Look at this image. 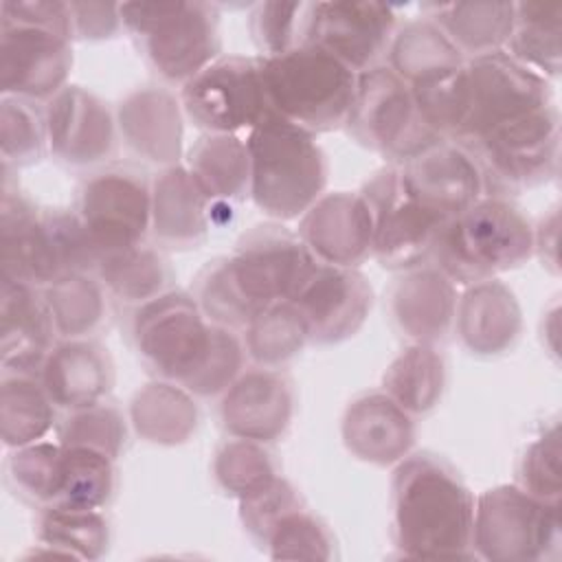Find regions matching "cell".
Here are the masks:
<instances>
[{
    "label": "cell",
    "instance_id": "6da1fadb",
    "mask_svg": "<svg viewBox=\"0 0 562 562\" xmlns=\"http://www.w3.org/2000/svg\"><path fill=\"white\" fill-rule=\"evenodd\" d=\"M391 531L397 551L422 560H470L474 496L437 454H406L391 481Z\"/></svg>",
    "mask_w": 562,
    "mask_h": 562
},
{
    "label": "cell",
    "instance_id": "7a4b0ae2",
    "mask_svg": "<svg viewBox=\"0 0 562 562\" xmlns=\"http://www.w3.org/2000/svg\"><path fill=\"white\" fill-rule=\"evenodd\" d=\"M244 138L252 204L270 220H299L327 187V158L314 134L272 112Z\"/></svg>",
    "mask_w": 562,
    "mask_h": 562
},
{
    "label": "cell",
    "instance_id": "3957f363",
    "mask_svg": "<svg viewBox=\"0 0 562 562\" xmlns=\"http://www.w3.org/2000/svg\"><path fill=\"white\" fill-rule=\"evenodd\" d=\"M533 255V226L505 198H481L448 220L430 259L454 285H474L522 266Z\"/></svg>",
    "mask_w": 562,
    "mask_h": 562
},
{
    "label": "cell",
    "instance_id": "277c9868",
    "mask_svg": "<svg viewBox=\"0 0 562 562\" xmlns=\"http://www.w3.org/2000/svg\"><path fill=\"white\" fill-rule=\"evenodd\" d=\"M261 79L270 110L283 121L323 134L347 125L358 75L318 46L303 44L261 57Z\"/></svg>",
    "mask_w": 562,
    "mask_h": 562
},
{
    "label": "cell",
    "instance_id": "5b68a950",
    "mask_svg": "<svg viewBox=\"0 0 562 562\" xmlns=\"http://www.w3.org/2000/svg\"><path fill=\"white\" fill-rule=\"evenodd\" d=\"M474 160L483 198H509L558 173L560 114L555 103L520 114L457 143Z\"/></svg>",
    "mask_w": 562,
    "mask_h": 562
},
{
    "label": "cell",
    "instance_id": "8992f818",
    "mask_svg": "<svg viewBox=\"0 0 562 562\" xmlns=\"http://www.w3.org/2000/svg\"><path fill=\"white\" fill-rule=\"evenodd\" d=\"M123 29L167 83L184 86L220 57L217 9L211 2H123Z\"/></svg>",
    "mask_w": 562,
    "mask_h": 562
},
{
    "label": "cell",
    "instance_id": "52a82bcc",
    "mask_svg": "<svg viewBox=\"0 0 562 562\" xmlns=\"http://www.w3.org/2000/svg\"><path fill=\"white\" fill-rule=\"evenodd\" d=\"M560 503L518 485H498L474 498L472 549L494 562H538L560 555Z\"/></svg>",
    "mask_w": 562,
    "mask_h": 562
},
{
    "label": "cell",
    "instance_id": "ba28073f",
    "mask_svg": "<svg viewBox=\"0 0 562 562\" xmlns=\"http://www.w3.org/2000/svg\"><path fill=\"white\" fill-rule=\"evenodd\" d=\"M349 134L364 147L402 165L443 138L419 116L408 83L389 66H373L358 75Z\"/></svg>",
    "mask_w": 562,
    "mask_h": 562
},
{
    "label": "cell",
    "instance_id": "9c48e42d",
    "mask_svg": "<svg viewBox=\"0 0 562 562\" xmlns=\"http://www.w3.org/2000/svg\"><path fill=\"white\" fill-rule=\"evenodd\" d=\"M215 325L206 321L195 299L167 290L138 305L132 316V338L140 358L162 378L187 386L204 364Z\"/></svg>",
    "mask_w": 562,
    "mask_h": 562
},
{
    "label": "cell",
    "instance_id": "30bf717a",
    "mask_svg": "<svg viewBox=\"0 0 562 562\" xmlns=\"http://www.w3.org/2000/svg\"><path fill=\"white\" fill-rule=\"evenodd\" d=\"M184 116L204 134L246 136L272 114L259 55H220L180 90Z\"/></svg>",
    "mask_w": 562,
    "mask_h": 562
},
{
    "label": "cell",
    "instance_id": "8fae6325",
    "mask_svg": "<svg viewBox=\"0 0 562 562\" xmlns=\"http://www.w3.org/2000/svg\"><path fill=\"white\" fill-rule=\"evenodd\" d=\"M373 220L371 255L382 268L413 270L430 261L448 220L422 204L406 187L397 165L378 171L360 191Z\"/></svg>",
    "mask_w": 562,
    "mask_h": 562
},
{
    "label": "cell",
    "instance_id": "7c38bea8",
    "mask_svg": "<svg viewBox=\"0 0 562 562\" xmlns=\"http://www.w3.org/2000/svg\"><path fill=\"white\" fill-rule=\"evenodd\" d=\"M77 215L99 257L145 244L151 228V182L130 167H105L79 189Z\"/></svg>",
    "mask_w": 562,
    "mask_h": 562
},
{
    "label": "cell",
    "instance_id": "4fadbf2b",
    "mask_svg": "<svg viewBox=\"0 0 562 562\" xmlns=\"http://www.w3.org/2000/svg\"><path fill=\"white\" fill-rule=\"evenodd\" d=\"M465 79L468 114L452 143H463L492 125L553 105L549 79L516 61L507 50L465 59Z\"/></svg>",
    "mask_w": 562,
    "mask_h": 562
},
{
    "label": "cell",
    "instance_id": "5bb4252c",
    "mask_svg": "<svg viewBox=\"0 0 562 562\" xmlns=\"http://www.w3.org/2000/svg\"><path fill=\"white\" fill-rule=\"evenodd\" d=\"M226 259L241 294L261 310L292 299L318 263L301 237L279 224L252 226Z\"/></svg>",
    "mask_w": 562,
    "mask_h": 562
},
{
    "label": "cell",
    "instance_id": "9a60e30c",
    "mask_svg": "<svg viewBox=\"0 0 562 562\" xmlns=\"http://www.w3.org/2000/svg\"><path fill=\"white\" fill-rule=\"evenodd\" d=\"M395 24V9L384 2H310L303 44L327 50L360 75L380 66L397 31Z\"/></svg>",
    "mask_w": 562,
    "mask_h": 562
},
{
    "label": "cell",
    "instance_id": "2e32d148",
    "mask_svg": "<svg viewBox=\"0 0 562 562\" xmlns=\"http://www.w3.org/2000/svg\"><path fill=\"white\" fill-rule=\"evenodd\" d=\"M288 301L303 318L310 342L336 345L364 325L373 305V290L360 270L318 261Z\"/></svg>",
    "mask_w": 562,
    "mask_h": 562
},
{
    "label": "cell",
    "instance_id": "e0dca14e",
    "mask_svg": "<svg viewBox=\"0 0 562 562\" xmlns=\"http://www.w3.org/2000/svg\"><path fill=\"white\" fill-rule=\"evenodd\" d=\"M72 68V46L57 33L0 24V90L33 103L50 101L66 88Z\"/></svg>",
    "mask_w": 562,
    "mask_h": 562
},
{
    "label": "cell",
    "instance_id": "ac0fdd59",
    "mask_svg": "<svg viewBox=\"0 0 562 562\" xmlns=\"http://www.w3.org/2000/svg\"><path fill=\"white\" fill-rule=\"evenodd\" d=\"M48 151L66 165L86 167L112 156L116 121L108 105L81 86H66L44 108Z\"/></svg>",
    "mask_w": 562,
    "mask_h": 562
},
{
    "label": "cell",
    "instance_id": "d6986e66",
    "mask_svg": "<svg viewBox=\"0 0 562 562\" xmlns=\"http://www.w3.org/2000/svg\"><path fill=\"white\" fill-rule=\"evenodd\" d=\"M296 235L321 263L356 268L371 255V211L360 193H323L299 217Z\"/></svg>",
    "mask_w": 562,
    "mask_h": 562
},
{
    "label": "cell",
    "instance_id": "ffe728a7",
    "mask_svg": "<svg viewBox=\"0 0 562 562\" xmlns=\"http://www.w3.org/2000/svg\"><path fill=\"white\" fill-rule=\"evenodd\" d=\"M294 395L290 380L279 369L257 367L239 373V378L222 393L220 419L228 435L270 443L290 426Z\"/></svg>",
    "mask_w": 562,
    "mask_h": 562
},
{
    "label": "cell",
    "instance_id": "44dd1931",
    "mask_svg": "<svg viewBox=\"0 0 562 562\" xmlns=\"http://www.w3.org/2000/svg\"><path fill=\"white\" fill-rule=\"evenodd\" d=\"M397 167L411 193L443 220L457 217L483 198L474 160L452 140H441Z\"/></svg>",
    "mask_w": 562,
    "mask_h": 562
},
{
    "label": "cell",
    "instance_id": "7402d4cb",
    "mask_svg": "<svg viewBox=\"0 0 562 562\" xmlns=\"http://www.w3.org/2000/svg\"><path fill=\"white\" fill-rule=\"evenodd\" d=\"M0 364L2 371L40 373L57 345V329L42 288L0 277Z\"/></svg>",
    "mask_w": 562,
    "mask_h": 562
},
{
    "label": "cell",
    "instance_id": "603a6c76",
    "mask_svg": "<svg viewBox=\"0 0 562 562\" xmlns=\"http://www.w3.org/2000/svg\"><path fill=\"white\" fill-rule=\"evenodd\" d=\"M182 103L165 86L136 88L116 105V127L125 145L143 160L171 167L182 156Z\"/></svg>",
    "mask_w": 562,
    "mask_h": 562
},
{
    "label": "cell",
    "instance_id": "cb8c5ba5",
    "mask_svg": "<svg viewBox=\"0 0 562 562\" xmlns=\"http://www.w3.org/2000/svg\"><path fill=\"white\" fill-rule=\"evenodd\" d=\"M0 277L35 288L57 281L42 211L18 189L11 191L7 178L2 180L0 202Z\"/></svg>",
    "mask_w": 562,
    "mask_h": 562
},
{
    "label": "cell",
    "instance_id": "d4e9b609",
    "mask_svg": "<svg viewBox=\"0 0 562 562\" xmlns=\"http://www.w3.org/2000/svg\"><path fill=\"white\" fill-rule=\"evenodd\" d=\"M40 380L57 408L75 411L103 402L114 384V364L97 340H61L46 356Z\"/></svg>",
    "mask_w": 562,
    "mask_h": 562
},
{
    "label": "cell",
    "instance_id": "484cf974",
    "mask_svg": "<svg viewBox=\"0 0 562 562\" xmlns=\"http://www.w3.org/2000/svg\"><path fill=\"white\" fill-rule=\"evenodd\" d=\"M213 204L184 165L162 167L151 180V235L160 248H198L211 228Z\"/></svg>",
    "mask_w": 562,
    "mask_h": 562
},
{
    "label": "cell",
    "instance_id": "4316f807",
    "mask_svg": "<svg viewBox=\"0 0 562 562\" xmlns=\"http://www.w3.org/2000/svg\"><path fill=\"white\" fill-rule=\"evenodd\" d=\"M340 430L347 450L375 465L400 463L415 441L413 415L384 391L353 400L345 411Z\"/></svg>",
    "mask_w": 562,
    "mask_h": 562
},
{
    "label": "cell",
    "instance_id": "83f0119b",
    "mask_svg": "<svg viewBox=\"0 0 562 562\" xmlns=\"http://www.w3.org/2000/svg\"><path fill=\"white\" fill-rule=\"evenodd\" d=\"M391 294V314L397 329L419 345H435L454 323V283L435 266L406 270Z\"/></svg>",
    "mask_w": 562,
    "mask_h": 562
},
{
    "label": "cell",
    "instance_id": "f1b7e54d",
    "mask_svg": "<svg viewBox=\"0 0 562 562\" xmlns=\"http://www.w3.org/2000/svg\"><path fill=\"white\" fill-rule=\"evenodd\" d=\"M461 342L476 356L507 351L520 334V305L498 279L468 285L457 301L454 323Z\"/></svg>",
    "mask_w": 562,
    "mask_h": 562
},
{
    "label": "cell",
    "instance_id": "f546056e",
    "mask_svg": "<svg viewBox=\"0 0 562 562\" xmlns=\"http://www.w3.org/2000/svg\"><path fill=\"white\" fill-rule=\"evenodd\" d=\"M184 167L213 204V211L250 198V156L244 136H200L189 149Z\"/></svg>",
    "mask_w": 562,
    "mask_h": 562
},
{
    "label": "cell",
    "instance_id": "4dcf8cb0",
    "mask_svg": "<svg viewBox=\"0 0 562 562\" xmlns=\"http://www.w3.org/2000/svg\"><path fill=\"white\" fill-rule=\"evenodd\" d=\"M422 11L468 59L503 50L514 29V2H435Z\"/></svg>",
    "mask_w": 562,
    "mask_h": 562
},
{
    "label": "cell",
    "instance_id": "1f68e13d",
    "mask_svg": "<svg viewBox=\"0 0 562 562\" xmlns=\"http://www.w3.org/2000/svg\"><path fill=\"white\" fill-rule=\"evenodd\" d=\"M130 419L145 441L178 446L193 435L198 426V406L184 386L171 380H160L136 391L130 406Z\"/></svg>",
    "mask_w": 562,
    "mask_h": 562
},
{
    "label": "cell",
    "instance_id": "d6a6232c",
    "mask_svg": "<svg viewBox=\"0 0 562 562\" xmlns=\"http://www.w3.org/2000/svg\"><path fill=\"white\" fill-rule=\"evenodd\" d=\"M55 408L40 373L2 371L0 435L7 448H22L44 439L55 426Z\"/></svg>",
    "mask_w": 562,
    "mask_h": 562
},
{
    "label": "cell",
    "instance_id": "836d02e7",
    "mask_svg": "<svg viewBox=\"0 0 562 562\" xmlns=\"http://www.w3.org/2000/svg\"><path fill=\"white\" fill-rule=\"evenodd\" d=\"M544 79L562 66V2H514V29L505 48Z\"/></svg>",
    "mask_w": 562,
    "mask_h": 562
},
{
    "label": "cell",
    "instance_id": "e575fe53",
    "mask_svg": "<svg viewBox=\"0 0 562 562\" xmlns=\"http://www.w3.org/2000/svg\"><path fill=\"white\" fill-rule=\"evenodd\" d=\"M40 549L29 555L99 560L110 547V525L99 509L46 507L37 518Z\"/></svg>",
    "mask_w": 562,
    "mask_h": 562
},
{
    "label": "cell",
    "instance_id": "d590c367",
    "mask_svg": "<svg viewBox=\"0 0 562 562\" xmlns=\"http://www.w3.org/2000/svg\"><path fill=\"white\" fill-rule=\"evenodd\" d=\"M94 272L114 299L136 307L167 292L173 279L169 261L147 244L99 257Z\"/></svg>",
    "mask_w": 562,
    "mask_h": 562
},
{
    "label": "cell",
    "instance_id": "8d00e7d4",
    "mask_svg": "<svg viewBox=\"0 0 562 562\" xmlns=\"http://www.w3.org/2000/svg\"><path fill=\"white\" fill-rule=\"evenodd\" d=\"M446 386V364L432 345L413 342L384 371L382 391L411 415L432 411Z\"/></svg>",
    "mask_w": 562,
    "mask_h": 562
},
{
    "label": "cell",
    "instance_id": "74e56055",
    "mask_svg": "<svg viewBox=\"0 0 562 562\" xmlns=\"http://www.w3.org/2000/svg\"><path fill=\"white\" fill-rule=\"evenodd\" d=\"M61 448L64 450H61L59 494L53 507H68V509L105 507L116 490V468H114L116 459L83 446H61Z\"/></svg>",
    "mask_w": 562,
    "mask_h": 562
},
{
    "label": "cell",
    "instance_id": "f35d334b",
    "mask_svg": "<svg viewBox=\"0 0 562 562\" xmlns=\"http://www.w3.org/2000/svg\"><path fill=\"white\" fill-rule=\"evenodd\" d=\"M408 88L424 123L443 140H454L468 114L465 61L417 77Z\"/></svg>",
    "mask_w": 562,
    "mask_h": 562
},
{
    "label": "cell",
    "instance_id": "ab89813d",
    "mask_svg": "<svg viewBox=\"0 0 562 562\" xmlns=\"http://www.w3.org/2000/svg\"><path fill=\"white\" fill-rule=\"evenodd\" d=\"M386 55L389 68L406 83L432 70L459 66L465 61V57L426 15L422 20H411L408 24L397 29Z\"/></svg>",
    "mask_w": 562,
    "mask_h": 562
},
{
    "label": "cell",
    "instance_id": "60d3db41",
    "mask_svg": "<svg viewBox=\"0 0 562 562\" xmlns=\"http://www.w3.org/2000/svg\"><path fill=\"white\" fill-rule=\"evenodd\" d=\"M57 336L64 340L88 338L103 321L105 296L101 281L90 274H70L42 288Z\"/></svg>",
    "mask_w": 562,
    "mask_h": 562
},
{
    "label": "cell",
    "instance_id": "b9f144b4",
    "mask_svg": "<svg viewBox=\"0 0 562 562\" xmlns=\"http://www.w3.org/2000/svg\"><path fill=\"white\" fill-rule=\"evenodd\" d=\"M244 331L246 353L268 369H279L310 342L307 327L290 301L268 305Z\"/></svg>",
    "mask_w": 562,
    "mask_h": 562
},
{
    "label": "cell",
    "instance_id": "7bdbcfd3",
    "mask_svg": "<svg viewBox=\"0 0 562 562\" xmlns=\"http://www.w3.org/2000/svg\"><path fill=\"white\" fill-rule=\"evenodd\" d=\"M61 443L35 441L22 448H13L7 461V476L15 494L40 509L53 507L59 494L61 474Z\"/></svg>",
    "mask_w": 562,
    "mask_h": 562
},
{
    "label": "cell",
    "instance_id": "ee69618b",
    "mask_svg": "<svg viewBox=\"0 0 562 562\" xmlns=\"http://www.w3.org/2000/svg\"><path fill=\"white\" fill-rule=\"evenodd\" d=\"M193 299L209 323L226 329H246L263 310L250 303L235 283L228 259L209 261L195 279Z\"/></svg>",
    "mask_w": 562,
    "mask_h": 562
},
{
    "label": "cell",
    "instance_id": "f6af8a7d",
    "mask_svg": "<svg viewBox=\"0 0 562 562\" xmlns=\"http://www.w3.org/2000/svg\"><path fill=\"white\" fill-rule=\"evenodd\" d=\"M48 151L46 116L37 103L2 97L0 101V156L2 167L33 165Z\"/></svg>",
    "mask_w": 562,
    "mask_h": 562
},
{
    "label": "cell",
    "instance_id": "bcb514c9",
    "mask_svg": "<svg viewBox=\"0 0 562 562\" xmlns=\"http://www.w3.org/2000/svg\"><path fill=\"white\" fill-rule=\"evenodd\" d=\"M55 435L61 446H83L116 459L125 446L123 413L108 402H97L83 408L66 411L55 424Z\"/></svg>",
    "mask_w": 562,
    "mask_h": 562
},
{
    "label": "cell",
    "instance_id": "7dc6e473",
    "mask_svg": "<svg viewBox=\"0 0 562 562\" xmlns=\"http://www.w3.org/2000/svg\"><path fill=\"white\" fill-rule=\"evenodd\" d=\"M213 474L217 485L237 501L279 476L272 454L263 448V443L237 437L226 441L215 452Z\"/></svg>",
    "mask_w": 562,
    "mask_h": 562
},
{
    "label": "cell",
    "instance_id": "c3c4849f",
    "mask_svg": "<svg viewBox=\"0 0 562 562\" xmlns=\"http://www.w3.org/2000/svg\"><path fill=\"white\" fill-rule=\"evenodd\" d=\"M259 549H266L272 560H329L334 538L325 522L299 505L274 522Z\"/></svg>",
    "mask_w": 562,
    "mask_h": 562
},
{
    "label": "cell",
    "instance_id": "681fc988",
    "mask_svg": "<svg viewBox=\"0 0 562 562\" xmlns=\"http://www.w3.org/2000/svg\"><path fill=\"white\" fill-rule=\"evenodd\" d=\"M310 2H259L250 13V33L261 57H272L303 46Z\"/></svg>",
    "mask_w": 562,
    "mask_h": 562
},
{
    "label": "cell",
    "instance_id": "f907efd6",
    "mask_svg": "<svg viewBox=\"0 0 562 562\" xmlns=\"http://www.w3.org/2000/svg\"><path fill=\"white\" fill-rule=\"evenodd\" d=\"M560 428L558 424L544 430L538 439H533L518 463V487L529 492L531 496L560 503L562 494V468H560Z\"/></svg>",
    "mask_w": 562,
    "mask_h": 562
},
{
    "label": "cell",
    "instance_id": "816d5d0a",
    "mask_svg": "<svg viewBox=\"0 0 562 562\" xmlns=\"http://www.w3.org/2000/svg\"><path fill=\"white\" fill-rule=\"evenodd\" d=\"M244 358L246 347L241 338L233 329L215 325L209 356L184 389L198 397L222 395L239 378L244 369Z\"/></svg>",
    "mask_w": 562,
    "mask_h": 562
},
{
    "label": "cell",
    "instance_id": "f5cc1de1",
    "mask_svg": "<svg viewBox=\"0 0 562 562\" xmlns=\"http://www.w3.org/2000/svg\"><path fill=\"white\" fill-rule=\"evenodd\" d=\"M299 505L303 501L296 490L283 476H274L261 490L239 498V518L252 542L261 547L274 522Z\"/></svg>",
    "mask_w": 562,
    "mask_h": 562
},
{
    "label": "cell",
    "instance_id": "db71d44e",
    "mask_svg": "<svg viewBox=\"0 0 562 562\" xmlns=\"http://www.w3.org/2000/svg\"><path fill=\"white\" fill-rule=\"evenodd\" d=\"M0 24L44 29L61 37H68L70 42L75 40L68 2L59 0H2Z\"/></svg>",
    "mask_w": 562,
    "mask_h": 562
},
{
    "label": "cell",
    "instance_id": "11a10c76",
    "mask_svg": "<svg viewBox=\"0 0 562 562\" xmlns=\"http://www.w3.org/2000/svg\"><path fill=\"white\" fill-rule=\"evenodd\" d=\"M72 37L105 40L114 37L121 26V9L114 2H68Z\"/></svg>",
    "mask_w": 562,
    "mask_h": 562
}]
</instances>
